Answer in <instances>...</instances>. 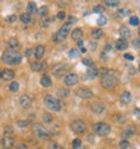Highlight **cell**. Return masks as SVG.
<instances>
[{
	"instance_id": "1",
	"label": "cell",
	"mask_w": 140,
	"mask_h": 149,
	"mask_svg": "<svg viewBox=\"0 0 140 149\" xmlns=\"http://www.w3.org/2000/svg\"><path fill=\"white\" fill-rule=\"evenodd\" d=\"M1 60L6 64V65H9V66H14V65H19L22 60V55L16 52V51H13V49H6L4 53H3V57H1Z\"/></svg>"
},
{
	"instance_id": "2",
	"label": "cell",
	"mask_w": 140,
	"mask_h": 149,
	"mask_svg": "<svg viewBox=\"0 0 140 149\" xmlns=\"http://www.w3.org/2000/svg\"><path fill=\"white\" fill-rule=\"evenodd\" d=\"M118 82H119V79L113 70H106V73L103 77H100V85L105 89H111L116 87Z\"/></svg>"
},
{
	"instance_id": "3",
	"label": "cell",
	"mask_w": 140,
	"mask_h": 149,
	"mask_svg": "<svg viewBox=\"0 0 140 149\" xmlns=\"http://www.w3.org/2000/svg\"><path fill=\"white\" fill-rule=\"evenodd\" d=\"M71 26H73V24H70L69 21L65 23V24H63V25L61 26V28L55 33V35L52 36V41L57 42V44L64 41V40L67 39V36L70 34V29H71Z\"/></svg>"
},
{
	"instance_id": "4",
	"label": "cell",
	"mask_w": 140,
	"mask_h": 149,
	"mask_svg": "<svg viewBox=\"0 0 140 149\" xmlns=\"http://www.w3.org/2000/svg\"><path fill=\"white\" fill-rule=\"evenodd\" d=\"M32 130H33L34 135L36 136L38 139L48 140V139L51 136L50 132H49L47 128H44L41 123H34V124H32Z\"/></svg>"
},
{
	"instance_id": "5",
	"label": "cell",
	"mask_w": 140,
	"mask_h": 149,
	"mask_svg": "<svg viewBox=\"0 0 140 149\" xmlns=\"http://www.w3.org/2000/svg\"><path fill=\"white\" fill-rule=\"evenodd\" d=\"M44 103L50 110H54V111H61L62 110L61 101L59 99H56L55 96H52L51 94H48V95L44 96Z\"/></svg>"
},
{
	"instance_id": "6",
	"label": "cell",
	"mask_w": 140,
	"mask_h": 149,
	"mask_svg": "<svg viewBox=\"0 0 140 149\" xmlns=\"http://www.w3.org/2000/svg\"><path fill=\"white\" fill-rule=\"evenodd\" d=\"M92 129H94V132L99 136H106L111 132L110 124L105 123V122H96V123H94Z\"/></svg>"
},
{
	"instance_id": "7",
	"label": "cell",
	"mask_w": 140,
	"mask_h": 149,
	"mask_svg": "<svg viewBox=\"0 0 140 149\" xmlns=\"http://www.w3.org/2000/svg\"><path fill=\"white\" fill-rule=\"evenodd\" d=\"M51 72H52V75H54L55 78L60 79V78L67 75V73H68V67H67L65 64L60 62V64H56V65L52 66Z\"/></svg>"
},
{
	"instance_id": "8",
	"label": "cell",
	"mask_w": 140,
	"mask_h": 149,
	"mask_svg": "<svg viewBox=\"0 0 140 149\" xmlns=\"http://www.w3.org/2000/svg\"><path fill=\"white\" fill-rule=\"evenodd\" d=\"M70 127H71L73 132L75 134H83L85 130H86V124L83 120L81 119H76L71 122V124H70Z\"/></svg>"
},
{
	"instance_id": "9",
	"label": "cell",
	"mask_w": 140,
	"mask_h": 149,
	"mask_svg": "<svg viewBox=\"0 0 140 149\" xmlns=\"http://www.w3.org/2000/svg\"><path fill=\"white\" fill-rule=\"evenodd\" d=\"M75 94L76 96L81 98V99H84V100H89L94 96V93L91 89H89L88 87H79L75 90Z\"/></svg>"
},
{
	"instance_id": "10",
	"label": "cell",
	"mask_w": 140,
	"mask_h": 149,
	"mask_svg": "<svg viewBox=\"0 0 140 149\" xmlns=\"http://www.w3.org/2000/svg\"><path fill=\"white\" fill-rule=\"evenodd\" d=\"M78 83V75L76 73H68L64 78V85L67 87H73Z\"/></svg>"
},
{
	"instance_id": "11",
	"label": "cell",
	"mask_w": 140,
	"mask_h": 149,
	"mask_svg": "<svg viewBox=\"0 0 140 149\" xmlns=\"http://www.w3.org/2000/svg\"><path fill=\"white\" fill-rule=\"evenodd\" d=\"M135 132H137L135 124H129V126H126V128H124V129H122V132H121V137H122V140H127L130 136L134 135Z\"/></svg>"
},
{
	"instance_id": "12",
	"label": "cell",
	"mask_w": 140,
	"mask_h": 149,
	"mask_svg": "<svg viewBox=\"0 0 140 149\" xmlns=\"http://www.w3.org/2000/svg\"><path fill=\"white\" fill-rule=\"evenodd\" d=\"M32 103H33V100H32V98H30L29 95H27V94L21 95L20 99H19V105H20V107L24 108V109H28V108L32 106Z\"/></svg>"
},
{
	"instance_id": "13",
	"label": "cell",
	"mask_w": 140,
	"mask_h": 149,
	"mask_svg": "<svg viewBox=\"0 0 140 149\" xmlns=\"http://www.w3.org/2000/svg\"><path fill=\"white\" fill-rule=\"evenodd\" d=\"M105 109H106V107H105V105L100 101H96V102H92L91 105V110L94 111L95 114H102L105 111Z\"/></svg>"
},
{
	"instance_id": "14",
	"label": "cell",
	"mask_w": 140,
	"mask_h": 149,
	"mask_svg": "<svg viewBox=\"0 0 140 149\" xmlns=\"http://www.w3.org/2000/svg\"><path fill=\"white\" fill-rule=\"evenodd\" d=\"M1 146L4 149H11L14 146V139H12V136H4L1 139Z\"/></svg>"
},
{
	"instance_id": "15",
	"label": "cell",
	"mask_w": 140,
	"mask_h": 149,
	"mask_svg": "<svg viewBox=\"0 0 140 149\" xmlns=\"http://www.w3.org/2000/svg\"><path fill=\"white\" fill-rule=\"evenodd\" d=\"M44 52H46V48L43 45H38L36 47H35V51H34V57L35 59H36L38 61L40 59L43 58V55H44Z\"/></svg>"
},
{
	"instance_id": "16",
	"label": "cell",
	"mask_w": 140,
	"mask_h": 149,
	"mask_svg": "<svg viewBox=\"0 0 140 149\" xmlns=\"http://www.w3.org/2000/svg\"><path fill=\"white\" fill-rule=\"evenodd\" d=\"M119 35L121 36V39H125L127 40L131 35V29L126 26V25H122L120 28H119Z\"/></svg>"
},
{
	"instance_id": "17",
	"label": "cell",
	"mask_w": 140,
	"mask_h": 149,
	"mask_svg": "<svg viewBox=\"0 0 140 149\" xmlns=\"http://www.w3.org/2000/svg\"><path fill=\"white\" fill-rule=\"evenodd\" d=\"M132 101V95H131V93L129 90H124L121 93V95H120V102L122 105H129L130 102Z\"/></svg>"
},
{
	"instance_id": "18",
	"label": "cell",
	"mask_w": 140,
	"mask_h": 149,
	"mask_svg": "<svg viewBox=\"0 0 140 149\" xmlns=\"http://www.w3.org/2000/svg\"><path fill=\"white\" fill-rule=\"evenodd\" d=\"M114 47H116L117 51H125V49L129 47V42H127V40L120 38V39H118V40L116 41Z\"/></svg>"
},
{
	"instance_id": "19",
	"label": "cell",
	"mask_w": 140,
	"mask_h": 149,
	"mask_svg": "<svg viewBox=\"0 0 140 149\" xmlns=\"http://www.w3.org/2000/svg\"><path fill=\"white\" fill-rule=\"evenodd\" d=\"M97 75H98V69H97L95 66H92V67H90L89 69L86 70V73H85V79L92 80V79H95Z\"/></svg>"
},
{
	"instance_id": "20",
	"label": "cell",
	"mask_w": 140,
	"mask_h": 149,
	"mask_svg": "<svg viewBox=\"0 0 140 149\" xmlns=\"http://www.w3.org/2000/svg\"><path fill=\"white\" fill-rule=\"evenodd\" d=\"M14 75H15V73H14L13 69H9V68L8 69H4L3 74H1V79L6 80V81H9V80H12L14 78Z\"/></svg>"
},
{
	"instance_id": "21",
	"label": "cell",
	"mask_w": 140,
	"mask_h": 149,
	"mask_svg": "<svg viewBox=\"0 0 140 149\" xmlns=\"http://www.w3.org/2000/svg\"><path fill=\"white\" fill-rule=\"evenodd\" d=\"M83 36V31L81 28H75L71 31V33H70V38H71L73 40H81Z\"/></svg>"
},
{
	"instance_id": "22",
	"label": "cell",
	"mask_w": 140,
	"mask_h": 149,
	"mask_svg": "<svg viewBox=\"0 0 140 149\" xmlns=\"http://www.w3.org/2000/svg\"><path fill=\"white\" fill-rule=\"evenodd\" d=\"M8 46H9V49H13V51H16V52H18V49H20V47H21L19 40H18L16 38H11L8 40Z\"/></svg>"
},
{
	"instance_id": "23",
	"label": "cell",
	"mask_w": 140,
	"mask_h": 149,
	"mask_svg": "<svg viewBox=\"0 0 140 149\" xmlns=\"http://www.w3.org/2000/svg\"><path fill=\"white\" fill-rule=\"evenodd\" d=\"M131 14V11L126 7H122V8H118L117 10V16L120 18V19H122V18H126Z\"/></svg>"
},
{
	"instance_id": "24",
	"label": "cell",
	"mask_w": 140,
	"mask_h": 149,
	"mask_svg": "<svg viewBox=\"0 0 140 149\" xmlns=\"http://www.w3.org/2000/svg\"><path fill=\"white\" fill-rule=\"evenodd\" d=\"M55 20V18L54 16H44V18H41V27H43V28H48L49 27V25H50V23H52Z\"/></svg>"
},
{
	"instance_id": "25",
	"label": "cell",
	"mask_w": 140,
	"mask_h": 149,
	"mask_svg": "<svg viewBox=\"0 0 140 149\" xmlns=\"http://www.w3.org/2000/svg\"><path fill=\"white\" fill-rule=\"evenodd\" d=\"M91 35H92V38L96 39V40H99L103 38V35H104V32L102 28H94L91 31Z\"/></svg>"
},
{
	"instance_id": "26",
	"label": "cell",
	"mask_w": 140,
	"mask_h": 149,
	"mask_svg": "<svg viewBox=\"0 0 140 149\" xmlns=\"http://www.w3.org/2000/svg\"><path fill=\"white\" fill-rule=\"evenodd\" d=\"M27 12H28V14H29V15H33V14H35V13H38L36 4L33 3V1L28 3V5H27Z\"/></svg>"
},
{
	"instance_id": "27",
	"label": "cell",
	"mask_w": 140,
	"mask_h": 149,
	"mask_svg": "<svg viewBox=\"0 0 140 149\" xmlns=\"http://www.w3.org/2000/svg\"><path fill=\"white\" fill-rule=\"evenodd\" d=\"M42 66H43V64L40 62V61H33V62H30V69L34 70V72H40L42 69Z\"/></svg>"
},
{
	"instance_id": "28",
	"label": "cell",
	"mask_w": 140,
	"mask_h": 149,
	"mask_svg": "<svg viewBox=\"0 0 140 149\" xmlns=\"http://www.w3.org/2000/svg\"><path fill=\"white\" fill-rule=\"evenodd\" d=\"M126 120H127V118H126L125 114H117V115L114 116V121H116V123H118V124H124V123H126Z\"/></svg>"
},
{
	"instance_id": "29",
	"label": "cell",
	"mask_w": 140,
	"mask_h": 149,
	"mask_svg": "<svg viewBox=\"0 0 140 149\" xmlns=\"http://www.w3.org/2000/svg\"><path fill=\"white\" fill-rule=\"evenodd\" d=\"M40 83H41L42 87L48 88V87L51 86V79H50L49 77H47V75H43V77L41 78V80H40Z\"/></svg>"
},
{
	"instance_id": "30",
	"label": "cell",
	"mask_w": 140,
	"mask_h": 149,
	"mask_svg": "<svg viewBox=\"0 0 140 149\" xmlns=\"http://www.w3.org/2000/svg\"><path fill=\"white\" fill-rule=\"evenodd\" d=\"M68 55H69L70 59H78L79 55H81V52L78 49H76V48H71V49L69 51Z\"/></svg>"
},
{
	"instance_id": "31",
	"label": "cell",
	"mask_w": 140,
	"mask_h": 149,
	"mask_svg": "<svg viewBox=\"0 0 140 149\" xmlns=\"http://www.w3.org/2000/svg\"><path fill=\"white\" fill-rule=\"evenodd\" d=\"M69 94H70V90L69 89H65V88H60V89H57V95H59V98H67V96H69Z\"/></svg>"
},
{
	"instance_id": "32",
	"label": "cell",
	"mask_w": 140,
	"mask_h": 149,
	"mask_svg": "<svg viewBox=\"0 0 140 149\" xmlns=\"http://www.w3.org/2000/svg\"><path fill=\"white\" fill-rule=\"evenodd\" d=\"M20 20L24 23V24H29L30 20H32V16L28 14V13H22L20 15Z\"/></svg>"
},
{
	"instance_id": "33",
	"label": "cell",
	"mask_w": 140,
	"mask_h": 149,
	"mask_svg": "<svg viewBox=\"0 0 140 149\" xmlns=\"http://www.w3.org/2000/svg\"><path fill=\"white\" fill-rule=\"evenodd\" d=\"M38 13L40 14V16H41V18L47 16V15H48V7H47V6H42V7H40V8L38 10Z\"/></svg>"
},
{
	"instance_id": "34",
	"label": "cell",
	"mask_w": 140,
	"mask_h": 149,
	"mask_svg": "<svg viewBox=\"0 0 140 149\" xmlns=\"http://www.w3.org/2000/svg\"><path fill=\"white\" fill-rule=\"evenodd\" d=\"M52 119H54V118H52V115L50 113H44L43 116H42V120L46 123H51L52 122Z\"/></svg>"
},
{
	"instance_id": "35",
	"label": "cell",
	"mask_w": 140,
	"mask_h": 149,
	"mask_svg": "<svg viewBox=\"0 0 140 149\" xmlns=\"http://www.w3.org/2000/svg\"><path fill=\"white\" fill-rule=\"evenodd\" d=\"M105 5H106L108 7H110V8H114V7H117L118 5H119V1H117V0H106L105 1Z\"/></svg>"
},
{
	"instance_id": "36",
	"label": "cell",
	"mask_w": 140,
	"mask_h": 149,
	"mask_svg": "<svg viewBox=\"0 0 140 149\" xmlns=\"http://www.w3.org/2000/svg\"><path fill=\"white\" fill-rule=\"evenodd\" d=\"M82 64L84 65V66H88V67H92L94 66V60L91 59V58H84L83 60H82Z\"/></svg>"
},
{
	"instance_id": "37",
	"label": "cell",
	"mask_w": 140,
	"mask_h": 149,
	"mask_svg": "<svg viewBox=\"0 0 140 149\" xmlns=\"http://www.w3.org/2000/svg\"><path fill=\"white\" fill-rule=\"evenodd\" d=\"M106 23H108V18L104 16V15H100L98 18V20H97L98 26H105V25H106Z\"/></svg>"
},
{
	"instance_id": "38",
	"label": "cell",
	"mask_w": 140,
	"mask_h": 149,
	"mask_svg": "<svg viewBox=\"0 0 140 149\" xmlns=\"http://www.w3.org/2000/svg\"><path fill=\"white\" fill-rule=\"evenodd\" d=\"M9 90L11 92H13V93H15V92H18L19 90V82H16V81H13V82H11V85H9Z\"/></svg>"
},
{
	"instance_id": "39",
	"label": "cell",
	"mask_w": 140,
	"mask_h": 149,
	"mask_svg": "<svg viewBox=\"0 0 140 149\" xmlns=\"http://www.w3.org/2000/svg\"><path fill=\"white\" fill-rule=\"evenodd\" d=\"M139 18L138 16H130V24L132 25V26H139Z\"/></svg>"
},
{
	"instance_id": "40",
	"label": "cell",
	"mask_w": 140,
	"mask_h": 149,
	"mask_svg": "<svg viewBox=\"0 0 140 149\" xmlns=\"http://www.w3.org/2000/svg\"><path fill=\"white\" fill-rule=\"evenodd\" d=\"M119 147L121 149H127V148H130V142L127 140H121L119 142Z\"/></svg>"
},
{
	"instance_id": "41",
	"label": "cell",
	"mask_w": 140,
	"mask_h": 149,
	"mask_svg": "<svg viewBox=\"0 0 140 149\" xmlns=\"http://www.w3.org/2000/svg\"><path fill=\"white\" fill-rule=\"evenodd\" d=\"M105 10H106V8H105L103 5H97V6L94 7V12L95 13H104Z\"/></svg>"
},
{
	"instance_id": "42",
	"label": "cell",
	"mask_w": 140,
	"mask_h": 149,
	"mask_svg": "<svg viewBox=\"0 0 140 149\" xmlns=\"http://www.w3.org/2000/svg\"><path fill=\"white\" fill-rule=\"evenodd\" d=\"M48 147H49V149H63V147L60 146L56 142H49V146Z\"/></svg>"
},
{
	"instance_id": "43",
	"label": "cell",
	"mask_w": 140,
	"mask_h": 149,
	"mask_svg": "<svg viewBox=\"0 0 140 149\" xmlns=\"http://www.w3.org/2000/svg\"><path fill=\"white\" fill-rule=\"evenodd\" d=\"M132 45H133V47H134L135 49L140 48V38H135V39H133V40H132Z\"/></svg>"
},
{
	"instance_id": "44",
	"label": "cell",
	"mask_w": 140,
	"mask_h": 149,
	"mask_svg": "<svg viewBox=\"0 0 140 149\" xmlns=\"http://www.w3.org/2000/svg\"><path fill=\"white\" fill-rule=\"evenodd\" d=\"M28 124H29L28 120H19V121H18V126H19V127H27Z\"/></svg>"
},
{
	"instance_id": "45",
	"label": "cell",
	"mask_w": 140,
	"mask_h": 149,
	"mask_svg": "<svg viewBox=\"0 0 140 149\" xmlns=\"http://www.w3.org/2000/svg\"><path fill=\"white\" fill-rule=\"evenodd\" d=\"M73 148H76V147H79V146H82V140L81 139H75L74 141H73Z\"/></svg>"
},
{
	"instance_id": "46",
	"label": "cell",
	"mask_w": 140,
	"mask_h": 149,
	"mask_svg": "<svg viewBox=\"0 0 140 149\" xmlns=\"http://www.w3.org/2000/svg\"><path fill=\"white\" fill-rule=\"evenodd\" d=\"M7 21H8V23H11V24L15 23V21H16V15H15V14L8 15V16H7Z\"/></svg>"
},
{
	"instance_id": "47",
	"label": "cell",
	"mask_w": 140,
	"mask_h": 149,
	"mask_svg": "<svg viewBox=\"0 0 140 149\" xmlns=\"http://www.w3.org/2000/svg\"><path fill=\"white\" fill-rule=\"evenodd\" d=\"M4 133H5V136H11L13 134V130L11 127H6L5 130H4Z\"/></svg>"
},
{
	"instance_id": "48",
	"label": "cell",
	"mask_w": 140,
	"mask_h": 149,
	"mask_svg": "<svg viewBox=\"0 0 140 149\" xmlns=\"http://www.w3.org/2000/svg\"><path fill=\"white\" fill-rule=\"evenodd\" d=\"M56 16H57V19H59V20H64V19H65V13H64L63 11H60V12L57 13Z\"/></svg>"
},
{
	"instance_id": "49",
	"label": "cell",
	"mask_w": 140,
	"mask_h": 149,
	"mask_svg": "<svg viewBox=\"0 0 140 149\" xmlns=\"http://www.w3.org/2000/svg\"><path fill=\"white\" fill-rule=\"evenodd\" d=\"M60 133V126H54L50 130V134H59Z\"/></svg>"
},
{
	"instance_id": "50",
	"label": "cell",
	"mask_w": 140,
	"mask_h": 149,
	"mask_svg": "<svg viewBox=\"0 0 140 149\" xmlns=\"http://www.w3.org/2000/svg\"><path fill=\"white\" fill-rule=\"evenodd\" d=\"M124 59H126V60H129V61H133V60H134L133 55H131L130 53H126V54H124Z\"/></svg>"
},
{
	"instance_id": "51",
	"label": "cell",
	"mask_w": 140,
	"mask_h": 149,
	"mask_svg": "<svg viewBox=\"0 0 140 149\" xmlns=\"http://www.w3.org/2000/svg\"><path fill=\"white\" fill-rule=\"evenodd\" d=\"M76 21H77V19H76L74 15H70V16H69V23H70V24H75Z\"/></svg>"
},
{
	"instance_id": "52",
	"label": "cell",
	"mask_w": 140,
	"mask_h": 149,
	"mask_svg": "<svg viewBox=\"0 0 140 149\" xmlns=\"http://www.w3.org/2000/svg\"><path fill=\"white\" fill-rule=\"evenodd\" d=\"M16 149H29L26 144H24V143H20V144H18L16 146Z\"/></svg>"
},
{
	"instance_id": "53",
	"label": "cell",
	"mask_w": 140,
	"mask_h": 149,
	"mask_svg": "<svg viewBox=\"0 0 140 149\" xmlns=\"http://www.w3.org/2000/svg\"><path fill=\"white\" fill-rule=\"evenodd\" d=\"M133 114H134L135 116H139V118H140V109H139V108H134V109H133Z\"/></svg>"
},
{
	"instance_id": "54",
	"label": "cell",
	"mask_w": 140,
	"mask_h": 149,
	"mask_svg": "<svg viewBox=\"0 0 140 149\" xmlns=\"http://www.w3.org/2000/svg\"><path fill=\"white\" fill-rule=\"evenodd\" d=\"M86 141L88 142H89V141L90 142H94V136L92 135H86Z\"/></svg>"
},
{
	"instance_id": "55",
	"label": "cell",
	"mask_w": 140,
	"mask_h": 149,
	"mask_svg": "<svg viewBox=\"0 0 140 149\" xmlns=\"http://www.w3.org/2000/svg\"><path fill=\"white\" fill-rule=\"evenodd\" d=\"M32 53H33V49H30V48L26 49V55H27V57H29V55H32Z\"/></svg>"
},
{
	"instance_id": "56",
	"label": "cell",
	"mask_w": 140,
	"mask_h": 149,
	"mask_svg": "<svg viewBox=\"0 0 140 149\" xmlns=\"http://www.w3.org/2000/svg\"><path fill=\"white\" fill-rule=\"evenodd\" d=\"M77 46H78L79 48H82V47H83V40H82V39L77 41Z\"/></svg>"
},
{
	"instance_id": "57",
	"label": "cell",
	"mask_w": 140,
	"mask_h": 149,
	"mask_svg": "<svg viewBox=\"0 0 140 149\" xmlns=\"http://www.w3.org/2000/svg\"><path fill=\"white\" fill-rule=\"evenodd\" d=\"M105 51H110L111 49V44H106L105 45V48H104Z\"/></svg>"
},
{
	"instance_id": "58",
	"label": "cell",
	"mask_w": 140,
	"mask_h": 149,
	"mask_svg": "<svg viewBox=\"0 0 140 149\" xmlns=\"http://www.w3.org/2000/svg\"><path fill=\"white\" fill-rule=\"evenodd\" d=\"M73 149H85L84 147H83V144L82 146H79V147H76V148H73Z\"/></svg>"
},
{
	"instance_id": "59",
	"label": "cell",
	"mask_w": 140,
	"mask_h": 149,
	"mask_svg": "<svg viewBox=\"0 0 140 149\" xmlns=\"http://www.w3.org/2000/svg\"><path fill=\"white\" fill-rule=\"evenodd\" d=\"M81 52H82V53H86V48L82 47V48H81Z\"/></svg>"
},
{
	"instance_id": "60",
	"label": "cell",
	"mask_w": 140,
	"mask_h": 149,
	"mask_svg": "<svg viewBox=\"0 0 140 149\" xmlns=\"http://www.w3.org/2000/svg\"><path fill=\"white\" fill-rule=\"evenodd\" d=\"M1 74H3V69H0V78H1Z\"/></svg>"
},
{
	"instance_id": "61",
	"label": "cell",
	"mask_w": 140,
	"mask_h": 149,
	"mask_svg": "<svg viewBox=\"0 0 140 149\" xmlns=\"http://www.w3.org/2000/svg\"><path fill=\"white\" fill-rule=\"evenodd\" d=\"M138 69H139V73H140V65H139V67H138Z\"/></svg>"
},
{
	"instance_id": "62",
	"label": "cell",
	"mask_w": 140,
	"mask_h": 149,
	"mask_svg": "<svg viewBox=\"0 0 140 149\" xmlns=\"http://www.w3.org/2000/svg\"><path fill=\"white\" fill-rule=\"evenodd\" d=\"M139 36H140V29H139Z\"/></svg>"
},
{
	"instance_id": "63",
	"label": "cell",
	"mask_w": 140,
	"mask_h": 149,
	"mask_svg": "<svg viewBox=\"0 0 140 149\" xmlns=\"http://www.w3.org/2000/svg\"><path fill=\"white\" fill-rule=\"evenodd\" d=\"M139 55H140V53H139Z\"/></svg>"
}]
</instances>
